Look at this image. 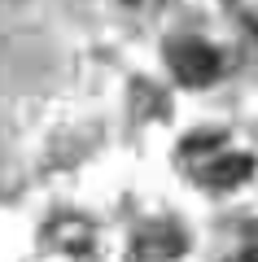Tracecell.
<instances>
[{
	"mask_svg": "<svg viewBox=\"0 0 258 262\" xmlns=\"http://www.w3.org/2000/svg\"><path fill=\"white\" fill-rule=\"evenodd\" d=\"M171 70L184 88H206L223 75V57L202 39H184V44H171Z\"/></svg>",
	"mask_w": 258,
	"mask_h": 262,
	"instance_id": "obj_1",
	"label": "cell"
},
{
	"mask_svg": "<svg viewBox=\"0 0 258 262\" xmlns=\"http://www.w3.org/2000/svg\"><path fill=\"white\" fill-rule=\"evenodd\" d=\"M249 170H254V158H245V153H228V158H214L210 166L202 170V184L206 188H236L249 179Z\"/></svg>",
	"mask_w": 258,
	"mask_h": 262,
	"instance_id": "obj_2",
	"label": "cell"
},
{
	"mask_svg": "<svg viewBox=\"0 0 258 262\" xmlns=\"http://www.w3.org/2000/svg\"><path fill=\"white\" fill-rule=\"evenodd\" d=\"M232 262H258V249H245L241 258H232Z\"/></svg>",
	"mask_w": 258,
	"mask_h": 262,
	"instance_id": "obj_3",
	"label": "cell"
}]
</instances>
